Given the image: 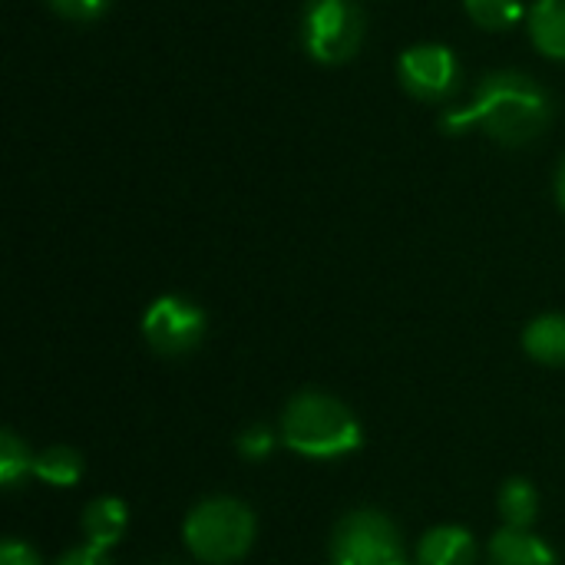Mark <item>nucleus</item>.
<instances>
[{"label": "nucleus", "mask_w": 565, "mask_h": 565, "mask_svg": "<svg viewBox=\"0 0 565 565\" xmlns=\"http://www.w3.org/2000/svg\"><path fill=\"white\" fill-rule=\"evenodd\" d=\"M463 7L483 30H510L523 20V0H463Z\"/></svg>", "instance_id": "nucleus-15"}, {"label": "nucleus", "mask_w": 565, "mask_h": 565, "mask_svg": "<svg viewBox=\"0 0 565 565\" xmlns=\"http://www.w3.org/2000/svg\"><path fill=\"white\" fill-rule=\"evenodd\" d=\"M26 470H33L26 444L13 430H3V437H0V480H3V487H13Z\"/></svg>", "instance_id": "nucleus-16"}, {"label": "nucleus", "mask_w": 565, "mask_h": 565, "mask_svg": "<svg viewBox=\"0 0 565 565\" xmlns=\"http://www.w3.org/2000/svg\"><path fill=\"white\" fill-rule=\"evenodd\" d=\"M60 565H113L106 559V550H96V546H83V550H73L66 553Z\"/></svg>", "instance_id": "nucleus-20"}, {"label": "nucleus", "mask_w": 565, "mask_h": 565, "mask_svg": "<svg viewBox=\"0 0 565 565\" xmlns=\"http://www.w3.org/2000/svg\"><path fill=\"white\" fill-rule=\"evenodd\" d=\"M556 199H559V205H563L565 212V159L563 166H559V172H556Z\"/></svg>", "instance_id": "nucleus-21"}, {"label": "nucleus", "mask_w": 565, "mask_h": 565, "mask_svg": "<svg viewBox=\"0 0 565 565\" xmlns=\"http://www.w3.org/2000/svg\"><path fill=\"white\" fill-rule=\"evenodd\" d=\"M550 119L553 103L533 76L520 70H497L480 79L467 106L444 116V129L467 132L477 126L503 146H526L546 132Z\"/></svg>", "instance_id": "nucleus-1"}, {"label": "nucleus", "mask_w": 565, "mask_h": 565, "mask_svg": "<svg viewBox=\"0 0 565 565\" xmlns=\"http://www.w3.org/2000/svg\"><path fill=\"white\" fill-rule=\"evenodd\" d=\"M238 450L248 457V460H265L271 450H275V434L268 427H252L238 437Z\"/></svg>", "instance_id": "nucleus-18"}, {"label": "nucleus", "mask_w": 565, "mask_h": 565, "mask_svg": "<svg viewBox=\"0 0 565 565\" xmlns=\"http://www.w3.org/2000/svg\"><path fill=\"white\" fill-rule=\"evenodd\" d=\"M490 565H556V556L526 530H503L490 543Z\"/></svg>", "instance_id": "nucleus-10"}, {"label": "nucleus", "mask_w": 565, "mask_h": 565, "mask_svg": "<svg viewBox=\"0 0 565 565\" xmlns=\"http://www.w3.org/2000/svg\"><path fill=\"white\" fill-rule=\"evenodd\" d=\"M364 40V17L354 0H308L301 13V43L318 63H344Z\"/></svg>", "instance_id": "nucleus-4"}, {"label": "nucleus", "mask_w": 565, "mask_h": 565, "mask_svg": "<svg viewBox=\"0 0 565 565\" xmlns=\"http://www.w3.org/2000/svg\"><path fill=\"white\" fill-rule=\"evenodd\" d=\"M523 348L543 364H565V315L536 318L523 334Z\"/></svg>", "instance_id": "nucleus-12"}, {"label": "nucleus", "mask_w": 565, "mask_h": 565, "mask_svg": "<svg viewBox=\"0 0 565 565\" xmlns=\"http://www.w3.org/2000/svg\"><path fill=\"white\" fill-rule=\"evenodd\" d=\"M334 565H411L397 526L377 510H354L331 540Z\"/></svg>", "instance_id": "nucleus-5"}, {"label": "nucleus", "mask_w": 565, "mask_h": 565, "mask_svg": "<svg viewBox=\"0 0 565 565\" xmlns=\"http://www.w3.org/2000/svg\"><path fill=\"white\" fill-rule=\"evenodd\" d=\"M530 33L543 56L565 60V0H536L530 13Z\"/></svg>", "instance_id": "nucleus-11"}, {"label": "nucleus", "mask_w": 565, "mask_h": 565, "mask_svg": "<svg viewBox=\"0 0 565 565\" xmlns=\"http://www.w3.org/2000/svg\"><path fill=\"white\" fill-rule=\"evenodd\" d=\"M417 565H477V543L463 526H437L420 540Z\"/></svg>", "instance_id": "nucleus-8"}, {"label": "nucleus", "mask_w": 565, "mask_h": 565, "mask_svg": "<svg viewBox=\"0 0 565 565\" xmlns=\"http://www.w3.org/2000/svg\"><path fill=\"white\" fill-rule=\"evenodd\" d=\"M281 440L301 457L334 460L361 447V424L348 404L331 394H298L281 414Z\"/></svg>", "instance_id": "nucleus-2"}, {"label": "nucleus", "mask_w": 565, "mask_h": 565, "mask_svg": "<svg viewBox=\"0 0 565 565\" xmlns=\"http://www.w3.org/2000/svg\"><path fill=\"white\" fill-rule=\"evenodd\" d=\"M33 473L50 487H73L83 477V457L70 447H50L33 460Z\"/></svg>", "instance_id": "nucleus-13"}, {"label": "nucleus", "mask_w": 565, "mask_h": 565, "mask_svg": "<svg viewBox=\"0 0 565 565\" xmlns=\"http://www.w3.org/2000/svg\"><path fill=\"white\" fill-rule=\"evenodd\" d=\"M126 523H129L126 503L116 497H99L83 513V533H86L89 546H96V550L116 546L119 536L126 533Z\"/></svg>", "instance_id": "nucleus-9"}, {"label": "nucleus", "mask_w": 565, "mask_h": 565, "mask_svg": "<svg viewBox=\"0 0 565 565\" xmlns=\"http://www.w3.org/2000/svg\"><path fill=\"white\" fill-rule=\"evenodd\" d=\"M397 73H401L404 89L424 103H440V99L454 96V89L460 83V63H457L454 50L440 46V43H420V46L404 50Z\"/></svg>", "instance_id": "nucleus-7"}, {"label": "nucleus", "mask_w": 565, "mask_h": 565, "mask_svg": "<svg viewBox=\"0 0 565 565\" xmlns=\"http://www.w3.org/2000/svg\"><path fill=\"white\" fill-rule=\"evenodd\" d=\"M182 536L195 559L209 565H228L252 550L255 516L245 503L232 497H215L189 513Z\"/></svg>", "instance_id": "nucleus-3"}, {"label": "nucleus", "mask_w": 565, "mask_h": 565, "mask_svg": "<svg viewBox=\"0 0 565 565\" xmlns=\"http://www.w3.org/2000/svg\"><path fill=\"white\" fill-rule=\"evenodd\" d=\"M60 17L66 20H76V23H86V20H96L109 0H46Z\"/></svg>", "instance_id": "nucleus-17"}, {"label": "nucleus", "mask_w": 565, "mask_h": 565, "mask_svg": "<svg viewBox=\"0 0 565 565\" xmlns=\"http://www.w3.org/2000/svg\"><path fill=\"white\" fill-rule=\"evenodd\" d=\"M536 510H540V500H536L533 483H526V480H510V483L503 487V493H500V513H503V520L510 523V530H526V526H533Z\"/></svg>", "instance_id": "nucleus-14"}, {"label": "nucleus", "mask_w": 565, "mask_h": 565, "mask_svg": "<svg viewBox=\"0 0 565 565\" xmlns=\"http://www.w3.org/2000/svg\"><path fill=\"white\" fill-rule=\"evenodd\" d=\"M0 565H40V559H36V553L26 543L7 540L0 546Z\"/></svg>", "instance_id": "nucleus-19"}, {"label": "nucleus", "mask_w": 565, "mask_h": 565, "mask_svg": "<svg viewBox=\"0 0 565 565\" xmlns=\"http://www.w3.org/2000/svg\"><path fill=\"white\" fill-rule=\"evenodd\" d=\"M142 334L156 354L179 358V354H189L202 341L205 315L195 305L166 295V298L149 305V311L142 318Z\"/></svg>", "instance_id": "nucleus-6"}]
</instances>
